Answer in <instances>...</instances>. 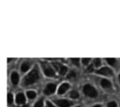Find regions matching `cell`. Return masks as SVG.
Returning <instances> with one entry per match:
<instances>
[{
	"label": "cell",
	"mask_w": 120,
	"mask_h": 107,
	"mask_svg": "<svg viewBox=\"0 0 120 107\" xmlns=\"http://www.w3.org/2000/svg\"><path fill=\"white\" fill-rule=\"evenodd\" d=\"M38 79V72L37 70V69H34L24 79V84H31L33 83H35L37 80Z\"/></svg>",
	"instance_id": "obj_1"
},
{
	"label": "cell",
	"mask_w": 120,
	"mask_h": 107,
	"mask_svg": "<svg viewBox=\"0 0 120 107\" xmlns=\"http://www.w3.org/2000/svg\"><path fill=\"white\" fill-rule=\"evenodd\" d=\"M93 70V67L92 66H90L89 68H88V71H92Z\"/></svg>",
	"instance_id": "obj_24"
},
{
	"label": "cell",
	"mask_w": 120,
	"mask_h": 107,
	"mask_svg": "<svg viewBox=\"0 0 120 107\" xmlns=\"http://www.w3.org/2000/svg\"><path fill=\"white\" fill-rule=\"evenodd\" d=\"M89 62H90V59L89 58H82V64L87 65Z\"/></svg>",
	"instance_id": "obj_21"
},
{
	"label": "cell",
	"mask_w": 120,
	"mask_h": 107,
	"mask_svg": "<svg viewBox=\"0 0 120 107\" xmlns=\"http://www.w3.org/2000/svg\"><path fill=\"white\" fill-rule=\"evenodd\" d=\"M100 59H98V58H96L95 60H94V65L96 66V67H99L100 66Z\"/></svg>",
	"instance_id": "obj_16"
},
{
	"label": "cell",
	"mask_w": 120,
	"mask_h": 107,
	"mask_svg": "<svg viewBox=\"0 0 120 107\" xmlns=\"http://www.w3.org/2000/svg\"><path fill=\"white\" fill-rule=\"evenodd\" d=\"M52 65H53V67L55 68V69H56L61 75L66 74V72L68 71V68L65 67V66H63V65L60 64V63H52Z\"/></svg>",
	"instance_id": "obj_4"
},
{
	"label": "cell",
	"mask_w": 120,
	"mask_h": 107,
	"mask_svg": "<svg viewBox=\"0 0 120 107\" xmlns=\"http://www.w3.org/2000/svg\"><path fill=\"white\" fill-rule=\"evenodd\" d=\"M108 107H116V103H115L114 101L109 102V103H108Z\"/></svg>",
	"instance_id": "obj_22"
},
{
	"label": "cell",
	"mask_w": 120,
	"mask_h": 107,
	"mask_svg": "<svg viewBox=\"0 0 120 107\" xmlns=\"http://www.w3.org/2000/svg\"><path fill=\"white\" fill-rule=\"evenodd\" d=\"M71 61L74 65L76 66H79V58H71Z\"/></svg>",
	"instance_id": "obj_20"
},
{
	"label": "cell",
	"mask_w": 120,
	"mask_h": 107,
	"mask_svg": "<svg viewBox=\"0 0 120 107\" xmlns=\"http://www.w3.org/2000/svg\"><path fill=\"white\" fill-rule=\"evenodd\" d=\"M75 76H76V74H75V72H74V71H70V72L68 74V78H69V79L75 78Z\"/></svg>",
	"instance_id": "obj_17"
},
{
	"label": "cell",
	"mask_w": 120,
	"mask_h": 107,
	"mask_svg": "<svg viewBox=\"0 0 120 107\" xmlns=\"http://www.w3.org/2000/svg\"><path fill=\"white\" fill-rule=\"evenodd\" d=\"M83 92L86 96L88 97H91V98H94V97H97L98 95V92L97 90L90 84H85L84 87H83Z\"/></svg>",
	"instance_id": "obj_2"
},
{
	"label": "cell",
	"mask_w": 120,
	"mask_h": 107,
	"mask_svg": "<svg viewBox=\"0 0 120 107\" xmlns=\"http://www.w3.org/2000/svg\"><path fill=\"white\" fill-rule=\"evenodd\" d=\"M41 66H42V69H43V71L44 73L47 75V76H54V71L53 69L47 64V63H41Z\"/></svg>",
	"instance_id": "obj_3"
},
{
	"label": "cell",
	"mask_w": 120,
	"mask_h": 107,
	"mask_svg": "<svg viewBox=\"0 0 120 107\" xmlns=\"http://www.w3.org/2000/svg\"><path fill=\"white\" fill-rule=\"evenodd\" d=\"M101 85L103 86V87H110L111 86V83L108 81V80H106V79H104V80H102L101 81Z\"/></svg>",
	"instance_id": "obj_12"
},
{
	"label": "cell",
	"mask_w": 120,
	"mask_h": 107,
	"mask_svg": "<svg viewBox=\"0 0 120 107\" xmlns=\"http://www.w3.org/2000/svg\"><path fill=\"white\" fill-rule=\"evenodd\" d=\"M16 101H17L18 104H22V103H24V101H25V97H24V95H23L22 93H19V94L17 95V97H16Z\"/></svg>",
	"instance_id": "obj_8"
},
{
	"label": "cell",
	"mask_w": 120,
	"mask_h": 107,
	"mask_svg": "<svg viewBox=\"0 0 120 107\" xmlns=\"http://www.w3.org/2000/svg\"><path fill=\"white\" fill-rule=\"evenodd\" d=\"M35 107H43V101H42V99L38 100V101L35 104Z\"/></svg>",
	"instance_id": "obj_18"
},
{
	"label": "cell",
	"mask_w": 120,
	"mask_h": 107,
	"mask_svg": "<svg viewBox=\"0 0 120 107\" xmlns=\"http://www.w3.org/2000/svg\"><path fill=\"white\" fill-rule=\"evenodd\" d=\"M56 104L60 107H69L71 105V102H69L68 100H66V99H57Z\"/></svg>",
	"instance_id": "obj_7"
},
{
	"label": "cell",
	"mask_w": 120,
	"mask_h": 107,
	"mask_svg": "<svg viewBox=\"0 0 120 107\" xmlns=\"http://www.w3.org/2000/svg\"><path fill=\"white\" fill-rule=\"evenodd\" d=\"M47 106H48V107H55V106H54L53 104H52L50 101H48V102H47Z\"/></svg>",
	"instance_id": "obj_23"
},
{
	"label": "cell",
	"mask_w": 120,
	"mask_h": 107,
	"mask_svg": "<svg viewBox=\"0 0 120 107\" xmlns=\"http://www.w3.org/2000/svg\"><path fill=\"white\" fill-rule=\"evenodd\" d=\"M68 87H69V85H68V84H61L60 85V87H59V89H58V93L59 94H64L68 89Z\"/></svg>",
	"instance_id": "obj_9"
},
{
	"label": "cell",
	"mask_w": 120,
	"mask_h": 107,
	"mask_svg": "<svg viewBox=\"0 0 120 107\" xmlns=\"http://www.w3.org/2000/svg\"><path fill=\"white\" fill-rule=\"evenodd\" d=\"M119 80H120V75H119Z\"/></svg>",
	"instance_id": "obj_27"
},
{
	"label": "cell",
	"mask_w": 120,
	"mask_h": 107,
	"mask_svg": "<svg viewBox=\"0 0 120 107\" xmlns=\"http://www.w3.org/2000/svg\"><path fill=\"white\" fill-rule=\"evenodd\" d=\"M29 68H30V65H29V63H27V62H24V63H22V67H21V69H22V71H27L28 69H29Z\"/></svg>",
	"instance_id": "obj_11"
},
{
	"label": "cell",
	"mask_w": 120,
	"mask_h": 107,
	"mask_svg": "<svg viewBox=\"0 0 120 107\" xmlns=\"http://www.w3.org/2000/svg\"><path fill=\"white\" fill-rule=\"evenodd\" d=\"M27 97L29 99H35L36 98V93L34 91H27Z\"/></svg>",
	"instance_id": "obj_13"
},
{
	"label": "cell",
	"mask_w": 120,
	"mask_h": 107,
	"mask_svg": "<svg viewBox=\"0 0 120 107\" xmlns=\"http://www.w3.org/2000/svg\"><path fill=\"white\" fill-rule=\"evenodd\" d=\"M106 60H107V62H108L110 65H112V66H113V65L115 64V59H114V58H107Z\"/></svg>",
	"instance_id": "obj_15"
},
{
	"label": "cell",
	"mask_w": 120,
	"mask_h": 107,
	"mask_svg": "<svg viewBox=\"0 0 120 107\" xmlns=\"http://www.w3.org/2000/svg\"><path fill=\"white\" fill-rule=\"evenodd\" d=\"M11 82L13 84H17L19 82V75L17 72H12L11 74Z\"/></svg>",
	"instance_id": "obj_10"
},
{
	"label": "cell",
	"mask_w": 120,
	"mask_h": 107,
	"mask_svg": "<svg viewBox=\"0 0 120 107\" xmlns=\"http://www.w3.org/2000/svg\"><path fill=\"white\" fill-rule=\"evenodd\" d=\"M55 89H56V86L54 84H47L46 88L44 89V93L47 95H51L55 91Z\"/></svg>",
	"instance_id": "obj_5"
},
{
	"label": "cell",
	"mask_w": 120,
	"mask_h": 107,
	"mask_svg": "<svg viewBox=\"0 0 120 107\" xmlns=\"http://www.w3.org/2000/svg\"><path fill=\"white\" fill-rule=\"evenodd\" d=\"M97 73L109 76V75H112V70L111 69H109V68H102V69L97 70Z\"/></svg>",
	"instance_id": "obj_6"
},
{
	"label": "cell",
	"mask_w": 120,
	"mask_h": 107,
	"mask_svg": "<svg viewBox=\"0 0 120 107\" xmlns=\"http://www.w3.org/2000/svg\"><path fill=\"white\" fill-rule=\"evenodd\" d=\"M12 94L11 93H8V103H12Z\"/></svg>",
	"instance_id": "obj_19"
},
{
	"label": "cell",
	"mask_w": 120,
	"mask_h": 107,
	"mask_svg": "<svg viewBox=\"0 0 120 107\" xmlns=\"http://www.w3.org/2000/svg\"><path fill=\"white\" fill-rule=\"evenodd\" d=\"M22 107H29V106H28V105H23Z\"/></svg>",
	"instance_id": "obj_26"
},
{
	"label": "cell",
	"mask_w": 120,
	"mask_h": 107,
	"mask_svg": "<svg viewBox=\"0 0 120 107\" xmlns=\"http://www.w3.org/2000/svg\"><path fill=\"white\" fill-rule=\"evenodd\" d=\"M95 107H101L100 105H95Z\"/></svg>",
	"instance_id": "obj_25"
},
{
	"label": "cell",
	"mask_w": 120,
	"mask_h": 107,
	"mask_svg": "<svg viewBox=\"0 0 120 107\" xmlns=\"http://www.w3.org/2000/svg\"><path fill=\"white\" fill-rule=\"evenodd\" d=\"M70 97H71L72 99H77V98L79 97V94H78L77 91H71V92H70Z\"/></svg>",
	"instance_id": "obj_14"
}]
</instances>
